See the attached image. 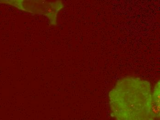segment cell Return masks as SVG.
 Wrapping results in <instances>:
<instances>
[{"mask_svg":"<svg viewBox=\"0 0 160 120\" xmlns=\"http://www.w3.org/2000/svg\"><path fill=\"white\" fill-rule=\"evenodd\" d=\"M152 98L148 82L123 79L110 92L112 116L116 120H150Z\"/></svg>","mask_w":160,"mask_h":120,"instance_id":"6da1fadb","label":"cell"},{"mask_svg":"<svg viewBox=\"0 0 160 120\" xmlns=\"http://www.w3.org/2000/svg\"><path fill=\"white\" fill-rule=\"evenodd\" d=\"M160 114V84L158 83L152 95L150 107V120L159 119Z\"/></svg>","mask_w":160,"mask_h":120,"instance_id":"7a4b0ae2","label":"cell"}]
</instances>
